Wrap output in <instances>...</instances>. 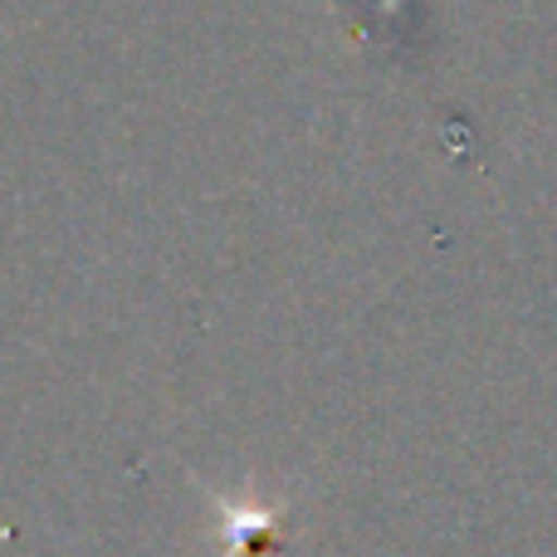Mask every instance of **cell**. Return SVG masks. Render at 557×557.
<instances>
[{"label": "cell", "instance_id": "6da1fadb", "mask_svg": "<svg viewBox=\"0 0 557 557\" xmlns=\"http://www.w3.org/2000/svg\"><path fill=\"white\" fill-rule=\"evenodd\" d=\"M211 509H215V557H284L278 523L288 513V499L225 504L221 494H211Z\"/></svg>", "mask_w": 557, "mask_h": 557}]
</instances>
